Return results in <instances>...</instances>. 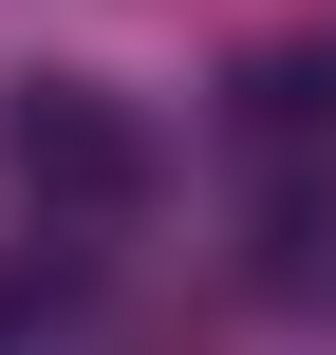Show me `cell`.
<instances>
[{"label":"cell","instance_id":"obj_1","mask_svg":"<svg viewBox=\"0 0 336 355\" xmlns=\"http://www.w3.org/2000/svg\"><path fill=\"white\" fill-rule=\"evenodd\" d=\"M0 187H19L56 243H94V225L150 206V112H131L112 75H19V94H0Z\"/></svg>","mask_w":336,"mask_h":355},{"label":"cell","instance_id":"obj_2","mask_svg":"<svg viewBox=\"0 0 336 355\" xmlns=\"http://www.w3.org/2000/svg\"><path fill=\"white\" fill-rule=\"evenodd\" d=\"M224 131H243L262 168H336V37H262V56L224 75Z\"/></svg>","mask_w":336,"mask_h":355},{"label":"cell","instance_id":"obj_3","mask_svg":"<svg viewBox=\"0 0 336 355\" xmlns=\"http://www.w3.org/2000/svg\"><path fill=\"white\" fill-rule=\"evenodd\" d=\"M243 281H262L281 318H336V187H281V206H262V243H243Z\"/></svg>","mask_w":336,"mask_h":355}]
</instances>
